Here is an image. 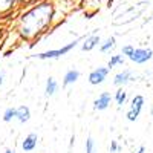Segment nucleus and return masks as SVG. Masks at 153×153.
Here are the masks:
<instances>
[{"instance_id":"nucleus-20","label":"nucleus","mask_w":153,"mask_h":153,"mask_svg":"<svg viewBox=\"0 0 153 153\" xmlns=\"http://www.w3.org/2000/svg\"><path fill=\"white\" fill-rule=\"evenodd\" d=\"M118 150H120V147H118L117 141H112V144H110V152L115 153V152H118Z\"/></svg>"},{"instance_id":"nucleus-19","label":"nucleus","mask_w":153,"mask_h":153,"mask_svg":"<svg viewBox=\"0 0 153 153\" xmlns=\"http://www.w3.org/2000/svg\"><path fill=\"white\" fill-rule=\"evenodd\" d=\"M133 46H130V45H127V46H124L123 48V55H127V57H130L132 54H133Z\"/></svg>"},{"instance_id":"nucleus-25","label":"nucleus","mask_w":153,"mask_h":153,"mask_svg":"<svg viewBox=\"0 0 153 153\" xmlns=\"http://www.w3.org/2000/svg\"><path fill=\"white\" fill-rule=\"evenodd\" d=\"M152 17H153V14H152Z\"/></svg>"},{"instance_id":"nucleus-2","label":"nucleus","mask_w":153,"mask_h":153,"mask_svg":"<svg viewBox=\"0 0 153 153\" xmlns=\"http://www.w3.org/2000/svg\"><path fill=\"white\" fill-rule=\"evenodd\" d=\"M144 107V97L143 95H135L132 100V104H130V110L127 112V120L129 121H136L139 113H141Z\"/></svg>"},{"instance_id":"nucleus-5","label":"nucleus","mask_w":153,"mask_h":153,"mask_svg":"<svg viewBox=\"0 0 153 153\" xmlns=\"http://www.w3.org/2000/svg\"><path fill=\"white\" fill-rule=\"evenodd\" d=\"M109 71H110L109 68H98V69L92 71L91 75H89V81H91V84H101L106 80Z\"/></svg>"},{"instance_id":"nucleus-8","label":"nucleus","mask_w":153,"mask_h":153,"mask_svg":"<svg viewBox=\"0 0 153 153\" xmlns=\"http://www.w3.org/2000/svg\"><path fill=\"white\" fill-rule=\"evenodd\" d=\"M37 135L35 133H29L26 138H25V141H23V144H22V147H23V150H26V152H31V150H34L35 149V146H37Z\"/></svg>"},{"instance_id":"nucleus-16","label":"nucleus","mask_w":153,"mask_h":153,"mask_svg":"<svg viewBox=\"0 0 153 153\" xmlns=\"http://www.w3.org/2000/svg\"><path fill=\"white\" fill-rule=\"evenodd\" d=\"M16 109H12V107H9V109H6L5 110V113H3V121L5 123H9L12 118H16Z\"/></svg>"},{"instance_id":"nucleus-17","label":"nucleus","mask_w":153,"mask_h":153,"mask_svg":"<svg viewBox=\"0 0 153 153\" xmlns=\"http://www.w3.org/2000/svg\"><path fill=\"white\" fill-rule=\"evenodd\" d=\"M86 153H95V141L91 136H89L87 141H86Z\"/></svg>"},{"instance_id":"nucleus-10","label":"nucleus","mask_w":153,"mask_h":153,"mask_svg":"<svg viewBox=\"0 0 153 153\" xmlns=\"http://www.w3.org/2000/svg\"><path fill=\"white\" fill-rule=\"evenodd\" d=\"M98 43H100V35H91L89 38H86V42L83 43L81 49L83 51H92Z\"/></svg>"},{"instance_id":"nucleus-3","label":"nucleus","mask_w":153,"mask_h":153,"mask_svg":"<svg viewBox=\"0 0 153 153\" xmlns=\"http://www.w3.org/2000/svg\"><path fill=\"white\" fill-rule=\"evenodd\" d=\"M80 43V38L78 40H74L72 43H69V45H66V46H63L61 49H55V51H48V52H43V54H38V55H35L37 58H42V60H46V58H57V57H61V55H65V54H68L71 49H74L76 45Z\"/></svg>"},{"instance_id":"nucleus-6","label":"nucleus","mask_w":153,"mask_h":153,"mask_svg":"<svg viewBox=\"0 0 153 153\" xmlns=\"http://www.w3.org/2000/svg\"><path fill=\"white\" fill-rule=\"evenodd\" d=\"M110 101H112V95L109 92H103L97 100H95V103H94V109L95 110H104L109 107L110 104Z\"/></svg>"},{"instance_id":"nucleus-9","label":"nucleus","mask_w":153,"mask_h":153,"mask_svg":"<svg viewBox=\"0 0 153 153\" xmlns=\"http://www.w3.org/2000/svg\"><path fill=\"white\" fill-rule=\"evenodd\" d=\"M16 118L20 121V123H26L29 118H31V112L26 106H20L19 109H16Z\"/></svg>"},{"instance_id":"nucleus-7","label":"nucleus","mask_w":153,"mask_h":153,"mask_svg":"<svg viewBox=\"0 0 153 153\" xmlns=\"http://www.w3.org/2000/svg\"><path fill=\"white\" fill-rule=\"evenodd\" d=\"M130 78H132V71H123V72H120V74H117L115 75V78H113V84L115 86H124V84H127L130 81Z\"/></svg>"},{"instance_id":"nucleus-23","label":"nucleus","mask_w":153,"mask_h":153,"mask_svg":"<svg viewBox=\"0 0 153 153\" xmlns=\"http://www.w3.org/2000/svg\"><path fill=\"white\" fill-rule=\"evenodd\" d=\"M5 153H14V152H12V150H9V149H8V150H6Z\"/></svg>"},{"instance_id":"nucleus-21","label":"nucleus","mask_w":153,"mask_h":153,"mask_svg":"<svg viewBox=\"0 0 153 153\" xmlns=\"http://www.w3.org/2000/svg\"><path fill=\"white\" fill-rule=\"evenodd\" d=\"M3 78H5V72H0V87L3 84Z\"/></svg>"},{"instance_id":"nucleus-12","label":"nucleus","mask_w":153,"mask_h":153,"mask_svg":"<svg viewBox=\"0 0 153 153\" xmlns=\"http://www.w3.org/2000/svg\"><path fill=\"white\" fill-rule=\"evenodd\" d=\"M57 89H58V84L54 78H49L48 83H46V95L48 97H52L55 92H57Z\"/></svg>"},{"instance_id":"nucleus-24","label":"nucleus","mask_w":153,"mask_h":153,"mask_svg":"<svg viewBox=\"0 0 153 153\" xmlns=\"http://www.w3.org/2000/svg\"><path fill=\"white\" fill-rule=\"evenodd\" d=\"M152 115H153V109H152Z\"/></svg>"},{"instance_id":"nucleus-4","label":"nucleus","mask_w":153,"mask_h":153,"mask_svg":"<svg viewBox=\"0 0 153 153\" xmlns=\"http://www.w3.org/2000/svg\"><path fill=\"white\" fill-rule=\"evenodd\" d=\"M129 58L133 63H136V65H144V63L153 58V51L146 49V48H138V49H133V54Z\"/></svg>"},{"instance_id":"nucleus-18","label":"nucleus","mask_w":153,"mask_h":153,"mask_svg":"<svg viewBox=\"0 0 153 153\" xmlns=\"http://www.w3.org/2000/svg\"><path fill=\"white\" fill-rule=\"evenodd\" d=\"M14 0H0V11H6L12 6Z\"/></svg>"},{"instance_id":"nucleus-1","label":"nucleus","mask_w":153,"mask_h":153,"mask_svg":"<svg viewBox=\"0 0 153 153\" xmlns=\"http://www.w3.org/2000/svg\"><path fill=\"white\" fill-rule=\"evenodd\" d=\"M51 12H52V9H51L49 5H42L29 11L22 19V28H20L22 34L25 37H34L42 28H45L48 25L51 19Z\"/></svg>"},{"instance_id":"nucleus-13","label":"nucleus","mask_w":153,"mask_h":153,"mask_svg":"<svg viewBox=\"0 0 153 153\" xmlns=\"http://www.w3.org/2000/svg\"><path fill=\"white\" fill-rule=\"evenodd\" d=\"M113 46H115V37H110L100 46V51L101 52H110V51L113 49Z\"/></svg>"},{"instance_id":"nucleus-15","label":"nucleus","mask_w":153,"mask_h":153,"mask_svg":"<svg viewBox=\"0 0 153 153\" xmlns=\"http://www.w3.org/2000/svg\"><path fill=\"white\" fill-rule=\"evenodd\" d=\"M124 63V57L123 55H113L110 60H109V69H112V68H115L117 65H123Z\"/></svg>"},{"instance_id":"nucleus-14","label":"nucleus","mask_w":153,"mask_h":153,"mask_svg":"<svg viewBox=\"0 0 153 153\" xmlns=\"http://www.w3.org/2000/svg\"><path fill=\"white\" fill-rule=\"evenodd\" d=\"M115 100H117V104L118 106H123L126 103V100H127V94L123 91V89H118L117 94H115Z\"/></svg>"},{"instance_id":"nucleus-22","label":"nucleus","mask_w":153,"mask_h":153,"mask_svg":"<svg viewBox=\"0 0 153 153\" xmlns=\"http://www.w3.org/2000/svg\"><path fill=\"white\" fill-rule=\"evenodd\" d=\"M138 153H146V149H144V146H141L138 149Z\"/></svg>"},{"instance_id":"nucleus-11","label":"nucleus","mask_w":153,"mask_h":153,"mask_svg":"<svg viewBox=\"0 0 153 153\" xmlns=\"http://www.w3.org/2000/svg\"><path fill=\"white\" fill-rule=\"evenodd\" d=\"M80 76V72L78 71H69L66 75H65V81H63V86H69L72 83H75L76 80H78Z\"/></svg>"}]
</instances>
